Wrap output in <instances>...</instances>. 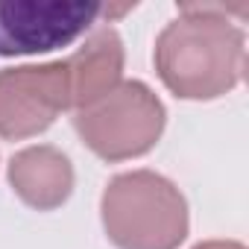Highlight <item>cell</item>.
Here are the masks:
<instances>
[{
  "mask_svg": "<svg viewBox=\"0 0 249 249\" xmlns=\"http://www.w3.org/2000/svg\"><path fill=\"white\" fill-rule=\"evenodd\" d=\"M246 36L217 6H182L156 38L153 62L179 100H217L243 79Z\"/></svg>",
  "mask_w": 249,
  "mask_h": 249,
  "instance_id": "obj_1",
  "label": "cell"
},
{
  "mask_svg": "<svg viewBox=\"0 0 249 249\" xmlns=\"http://www.w3.org/2000/svg\"><path fill=\"white\" fill-rule=\"evenodd\" d=\"M100 220L117 249H179L191 229L185 194L156 170L111 176L100 196Z\"/></svg>",
  "mask_w": 249,
  "mask_h": 249,
  "instance_id": "obj_2",
  "label": "cell"
},
{
  "mask_svg": "<svg viewBox=\"0 0 249 249\" xmlns=\"http://www.w3.org/2000/svg\"><path fill=\"white\" fill-rule=\"evenodd\" d=\"M164 123V103L141 79H120L106 97L73 111L79 141L108 164L147 156L159 144Z\"/></svg>",
  "mask_w": 249,
  "mask_h": 249,
  "instance_id": "obj_3",
  "label": "cell"
},
{
  "mask_svg": "<svg viewBox=\"0 0 249 249\" xmlns=\"http://www.w3.org/2000/svg\"><path fill=\"white\" fill-rule=\"evenodd\" d=\"M94 0H0V56H38L76 41L94 27Z\"/></svg>",
  "mask_w": 249,
  "mask_h": 249,
  "instance_id": "obj_4",
  "label": "cell"
},
{
  "mask_svg": "<svg viewBox=\"0 0 249 249\" xmlns=\"http://www.w3.org/2000/svg\"><path fill=\"white\" fill-rule=\"evenodd\" d=\"M71 108L68 65H18L0 71V138L24 141L41 135Z\"/></svg>",
  "mask_w": 249,
  "mask_h": 249,
  "instance_id": "obj_5",
  "label": "cell"
},
{
  "mask_svg": "<svg viewBox=\"0 0 249 249\" xmlns=\"http://www.w3.org/2000/svg\"><path fill=\"white\" fill-rule=\"evenodd\" d=\"M6 176L15 196L33 211H56L73 194V164L62 150L50 144L15 153Z\"/></svg>",
  "mask_w": 249,
  "mask_h": 249,
  "instance_id": "obj_6",
  "label": "cell"
},
{
  "mask_svg": "<svg viewBox=\"0 0 249 249\" xmlns=\"http://www.w3.org/2000/svg\"><path fill=\"white\" fill-rule=\"evenodd\" d=\"M123 41L111 27H91L88 38L65 59L71 76V108L82 111L85 106L106 97L123 76Z\"/></svg>",
  "mask_w": 249,
  "mask_h": 249,
  "instance_id": "obj_7",
  "label": "cell"
},
{
  "mask_svg": "<svg viewBox=\"0 0 249 249\" xmlns=\"http://www.w3.org/2000/svg\"><path fill=\"white\" fill-rule=\"evenodd\" d=\"M194 249H246L240 240H202Z\"/></svg>",
  "mask_w": 249,
  "mask_h": 249,
  "instance_id": "obj_8",
  "label": "cell"
}]
</instances>
